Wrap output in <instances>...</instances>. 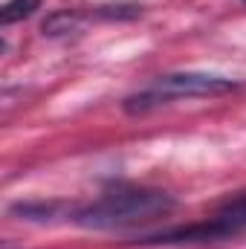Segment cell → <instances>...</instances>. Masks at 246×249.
I'll return each mask as SVG.
<instances>
[{
    "instance_id": "1",
    "label": "cell",
    "mask_w": 246,
    "mask_h": 249,
    "mask_svg": "<svg viewBox=\"0 0 246 249\" xmlns=\"http://www.w3.org/2000/svg\"><path fill=\"white\" fill-rule=\"evenodd\" d=\"M171 209H174V197L159 188H119L78 209L72 220L84 229H124V226L165 217Z\"/></svg>"
},
{
    "instance_id": "3",
    "label": "cell",
    "mask_w": 246,
    "mask_h": 249,
    "mask_svg": "<svg viewBox=\"0 0 246 249\" xmlns=\"http://www.w3.org/2000/svg\"><path fill=\"white\" fill-rule=\"evenodd\" d=\"M229 232L209 217L206 223H191V226H171V229H159V232H148L133 238V244L139 247H174V244H209V241H226Z\"/></svg>"
},
{
    "instance_id": "8",
    "label": "cell",
    "mask_w": 246,
    "mask_h": 249,
    "mask_svg": "<svg viewBox=\"0 0 246 249\" xmlns=\"http://www.w3.org/2000/svg\"><path fill=\"white\" fill-rule=\"evenodd\" d=\"M244 3H246V0H244Z\"/></svg>"
},
{
    "instance_id": "6",
    "label": "cell",
    "mask_w": 246,
    "mask_h": 249,
    "mask_svg": "<svg viewBox=\"0 0 246 249\" xmlns=\"http://www.w3.org/2000/svg\"><path fill=\"white\" fill-rule=\"evenodd\" d=\"M55 212H58V203H15L9 209V214L20 220H53Z\"/></svg>"
},
{
    "instance_id": "7",
    "label": "cell",
    "mask_w": 246,
    "mask_h": 249,
    "mask_svg": "<svg viewBox=\"0 0 246 249\" xmlns=\"http://www.w3.org/2000/svg\"><path fill=\"white\" fill-rule=\"evenodd\" d=\"M35 9H38V0H9L3 6V12H0V20L3 23H15L20 18H29Z\"/></svg>"
},
{
    "instance_id": "4",
    "label": "cell",
    "mask_w": 246,
    "mask_h": 249,
    "mask_svg": "<svg viewBox=\"0 0 246 249\" xmlns=\"http://www.w3.org/2000/svg\"><path fill=\"white\" fill-rule=\"evenodd\" d=\"M226 232H229V238H235V235H241L246 232V194H238V197H229L226 203H220L217 209H214V214H211Z\"/></svg>"
},
{
    "instance_id": "2",
    "label": "cell",
    "mask_w": 246,
    "mask_h": 249,
    "mask_svg": "<svg viewBox=\"0 0 246 249\" xmlns=\"http://www.w3.org/2000/svg\"><path fill=\"white\" fill-rule=\"evenodd\" d=\"M238 84L232 78L223 75H209V72H171V75H159L151 87L133 93L124 99V110L130 116L148 113L159 105L177 102V99H203V96H223L229 90H235Z\"/></svg>"
},
{
    "instance_id": "5",
    "label": "cell",
    "mask_w": 246,
    "mask_h": 249,
    "mask_svg": "<svg viewBox=\"0 0 246 249\" xmlns=\"http://www.w3.org/2000/svg\"><path fill=\"white\" fill-rule=\"evenodd\" d=\"M81 18L75 15V12H55V15H50L47 20H44V35H50V38H58V35H70V32H78L81 29Z\"/></svg>"
}]
</instances>
